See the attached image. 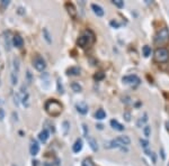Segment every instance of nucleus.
<instances>
[{
	"mask_svg": "<svg viewBox=\"0 0 169 166\" xmlns=\"http://www.w3.org/2000/svg\"><path fill=\"white\" fill-rule=\"evenodd\" d=\"M44 108H45V111H46L50 116L58 117L61 115V112H62V108H63V107H62V104L60 103L58 100L50 99L45 102Z\"/></svg>",
	"mask_w": 169,
	"mask_h": 166,
	"instance_id": "obj_1",
	"label": "nucleus"
},
{
	"mask_svg": "<svg viewBox=\"0 0 169 166\" xmlns=\"http://www.w3.org/2000/svg\"><path fill=\"white\" fill-rule=\"evenodd\" d=\"M130 138L127 136H119L115 139H112L105 144V148H123L130 145Z\"/></svg>",
	"mask_w": 169,
	"mask_h": 166,
	"instance_id": "obj_2",
	"label": "nucleus"
},
{
	"mask_svg": "<svg viewBox=\"0 0 169 166\" xmlns=\"http://www.w3.org/2000/svg\"><path fill=\"white\" fill-rule=\"evenodd\" d=\"M95 41V35L91 30H86L84 35H81L78 41H77V44L80 46V47H86L87 45L91 44Z\"/></svg>",
	"mask_w": 169,
	"mask_h": 166,
	"instance_id": "obj_3",
	"label": "nucleus"
},
{
	"mask_svg": "<svg viewBox=\"0 0 169 166\" xmlns=\"http://www.w3.org/2000/svg\"><path fill=\"white\" fill-rule=\"evenodd\" d=\"M19 67H20L19 58L14 57V59H13V68H11V73H10V81H11V84L13 85H16L17 82H18Z\"/></svg>",
	"mask_w": 169,
	"mask_h": 166,
	"instance_id": "obj_4",
	"label": "nucleus"
},
{
	"mask_svg": "<svg viewBox=\"0 0 169 166\" xmlns=\"http://www.w3.org/2000/svg\"><path fill=\"white\" fill-rule=\"evenodd\" d=\"M154 59L159 63H163V62H167L169 59V52L167 48L165 47H159L154 50Z\"/></svg>",
	"mask_w": 169,
	"mask_h": 166,
	"instance_id": "obj_5",
	"label": "nucleus"
},
{
	"mask_svg": "<svg viewBox=\"0 0 169 166\" xmlns=\"http://www.w3.org/2000/svg\"><path fill=\"white\" fill-rule=\"evenodd\" d=\"M168 38H169V30L166 27H163V28H161L160 30L156 34L154 42H156V44H162V43H165V42L167 41Z\"/></svg>",
	"mask_w": 169,
	"mask_h": 166,
	"instance_id": "obj_6",
	"label": "nucleus"
},
{
	"mask_svg": "<svg viewBox=\"0 0 169 166\" xmlns=\"http://www.w3.org/2000/svg\"><path fill=\"white\" fill-rule=\"evenodd\" d=\"M122 81L123 83H125L127 85H130V86H132V88H135V86H138L141 81H140V79L134 74H131V75H126V76H124L123 79H122Z\"/></svg>",
	"mask_w": 169,
	"mask_h": 166,
	"instance_id": "obj_7",
	"label": "nucleus"
},
{
	"mask_svg": "<svg viewBox=\"0 0 169 166\" xmlns=\"http://www.w3.org/2000/svg\"><path fill=\"white\" fill-rule=\"evenodd\" d=\"M33 65H34V67L37 70V71L43 72V71L45 70V67H46V63H45V61H44V58H43L42 56L37 55L36 57L34 58Z\"/></svg>",
	"mask_w": 169,
	"mask_h": 166,
	"instance_id": "obj_8",
	"label": "nucleus"
},
{
	"mask_svg": "<svg viewBox=\"0 0 169 166\" xmlns=\"http://www.w3.org/2000/svg\"><path fill=\"white\" fill-rule=\"evenodd\" d=\"M38 151H40V145H38V142L36 140H34V139H32L31 145H29V153H31V155L36 156L38 154Z\"/></svg>",
	"mask_w": 169,
	"mask_h": 166,
	"instance_id": "obj_9",
	"label": "nucleus"
},
{
	"mask_svg": "<svg viewBox=\"0 0 169 166\" xmlns=\"http://www.w3.org/2000/svg\"><path fill=\"white\" fill-rule=\"evenodd\" d=\"M76 108H77V111L79 113H81V115H86L88 112V106L85 102H78L76 104Z\"/></svg>",
	"mask_w": 169,
	"mask_h": 166,
	"instance_id": "obj_10",
	"label": "nucleus"
},
{
	"mask_svg": "<svg viewBox=\"0 0 169 166\" xmlns=\"http://www.w3.org/2000/svg\"><path fill=\"white\" fill-rule=\"evenodd\" d=\"M49 136H50V133L46 128H44L41 133H38V139L42 141V142H46L47 139H49Z\"/></svg>",
	"mask_w": 169,
	"mask_h": 166,
	"instance_id": "obj_11",
	"label": "nucleus"
},
{
	"mask_svg": "<svg viewBox=\"0 0 169 166\" xmlns=\"http://www.w3.org/2000/svg\"><path fill=\"white\" fill-rule=\"evenodd\" d=\"M66 8H67L68 10V14L70 15V16L72 17V18H76L77 17V10L76 8H75V6L72 5V3H66Z\"/></svg>",
	"mask_w": 169,
	"mask_h": 166,
	"instance_id": "obj_12",
	"label": "nucleus"
},
{
	"mask_svg": "<svg viewBox=\"0 0 169 166\" xmlns=\"http://www.w3.org/2000/svg\"><path fill=\"white\" fill-rule=\"evenodd\" d=\"M13 44H14V46H16V47H22V46L24 45V39H23V37H20L19 35H15V36L13 37Z\"/></svg>",
	"mask_w": 169,
	"mask_h": 166,
	"instance_id": "obj_13",
	"label": "nucleus"
},
{
	"mask_svg": "<svg viewBox=\"0 0 169 166\" xmlns=\"http://www.w3.org/2000/svg\"><path fill=\"white\" fill-rule=\"evenodd\" d=\"M110 126H112V128H113V129L118 130V131H123V130H124V128H125L123 124H119L117 120H115V119L110 120Z\"/></svg>",
	"mask_w": 169,
	"mask_h": 166,
	"instance_id": "obj_14",
	"label": "nucleus"
},
{
	"mask_svg": "<svg viewBox=\"0 0 169 166\" xmlns=\"http://www.w3.org/2000/svg\"><path fill=\"white\" fill-rule=\"evenodd\" d=\"M91 9H93V11L95 12V15H97L98 17L104 16V10H103V8H101L99 5L93 3V5H91Z\"/></svg>",
	"mask_w": 169,
	"mask_h": 166,
	"instance_id": "obj_15",
	"label": "nucleus"
},
{
	"mask_svg": "<svg viewBox=\"0 0 169 166\" xmlns=\"http://www.w3.org/2000/svg\"><path fill=\"white\" fill-rule=\"evenodd\" d=\"M72 149H73L75 153H79L80 150L82 149V140L81 139H77L76 142L72 146Z\"/></svg>",
	"mask_w": 169,
	"mask_h": 166,
	"instance_id": "obj_16",
	"label": "nucleus"
},
{
	"mask_svg": "<svg viewBox=\"0 0 169 166\" xmlns=\"http://www.w3.org/2000/svg\"><path fill=\"white\" fill-rule=\"evenodd\" d=\"M88 144L90 145V147H91V149H93L94 151H97V150H98L97 141H96L95 138H93V137H88Z\"/></svg>",
	"mask_w": 169,
	"mask_h": 166,
	"instance_id": "obj_17",
	"label": "nucleus"
},
{
	"mask_svg": "<svg viewBox=\"0 0 169 166\" xmlns=\"http://www.w3.org/2000/svg\"><path fill=\"white\" fill-rule=\"evenodd\" d=\"M95 118L98 119V120H103L104 118H106V112H105L103 109H98V110L95 112Z\"/></svg>",
	"mask_w": 169,
	"mask_h": 166,
	"instance_id": "obj_18",
	"label": "nucleus"
},
{
	"mask_svg": "<svg viewBox=\"0 0 169 166\" xmlns=\"http://www.w3.org/2000/svg\"><path fill=\"white\" fill-rule=\"evenodd\" d=\"M148 121V115L147 113H144L143 117H141L139 120H138V122H136V126L139 127V128H142L144 126V124Z\"/></svg>",
	"mask_w": 169,
	"mask_h": 166,
	"instance_id": "obj_19",
	"label": "nucleus"
},
{
	"mask_svg": "<svg viewBox=\"0 0 169 166\" xmlns=\"http://www.w3.org/2000/svg\"><path fill=\"white\" fill-rule=\"evenodd\" d=\"M28 98H29V95H28V93H27V92H23V93H22L20 101L23 102V104H24L25 107H28Z\"/></svg>",
	"mask_w": 169,
	"mask_h": 166,
	"instance_id": "obj_20",
	"label": "nucleus"
},
{
	"mask_svg": "<svg viewBox=\"0 0 169 166\" xmlns=\"http://www.w3.org/2000/svg\"><path fill=\"white\" fill-rule=\"evenodd\" d=\"M68 74L69 75H79L80 74V68L79 67H70L69 70H68Z\"/></svg>",
	"mask_w": 169,
	"mask_h": 166,
	"instance_id": "obj_21",
	"label": "nucleus"
},
{
	"mask_svg": "<svg viewBox=\"0 0 169 166\" xmlns=\"http://www.w3.org/2000/svg\"><path fill=\"white\" fill-rule=\"evenodd\" d=\"M43 36H44V39L49 44H51V43H52V39H51V35H50L49 30H47L46 28H44V29H43Z\"/></svg>",
	"mask_w": 169,
	"mask_h": 166,
	"instance_id": "obj_22",
	"label": "nucleus"
},
{
	"mask_svg": "<svg viewBox=\"0 0 169 166\" xmlns=\"http://www.w3.org/2000/svg\"><path fill=\"white\" fill-rule=\"evenodd\" d=\"M142 53H143V55L145 57H148L150 54H151V48H150V46H148V45H145L142 47Z\"/></svg>",
	"mask_w": 169,
	"mask_h": 166,
	"instance_id": "obj_23",
	"label": "nucleus"
},
{
	"mask_svg": "<svg viewBox=\"0 0 169 166\" xmlns=\"http://www.w3.org/2000/svg\"><path fill=\"white\" fill-rule=\"evenodd\" d=\"M143 133L147 138H149L151 136V127L150 126H144L143 127Z\"/></svg>",
	"mask_w": 169,
	"mask_h": 166,
	"instance_id": "obj_24",
	"label": "nucleus"
},
{
	"mask_svg": "<svg viewBox=\"0 0 169 166\" xmlns=\"http://www.w3.org/2000/svg\"><path fill=\"white\" fill-rule=\"evenodd\" d=\"M62 127H63V135L66 136V135H68V133H69V129H70V124H69L68 121H63Z\"/></svg>",
	"mask_w": 169,
	"mask_h": 166,
	"instance_id": "obj_25",
	"label": "nucleus"
},
{
	"mask_svg": "<svg viewBox=\"0 0 169 166\" xmlns=\"http://www.w3.org/2000/svg\"><path fill=\"white\" fill-rule=\"evenodd\" d=\"M71 88H72V90L75 92H81V90H82V88H81V85H79V83H72L71 84Z\"/></svg>",
	"mask_w": 169,
	"mask_h": 166,
	"instance_id": "obj_26",
	"label": "nucleus"
},
{
	"mask_svg": "<svg viewBox=\"0 0 169 166\" xmlns=\"http://www.w3.org/2000/svg\"><path fill=\"white\" fill-rule=\"evenodd\" d=\"M82 166H95V164L90 158H85L84 162H82Z\"/></svg>",
	"mask_w": 169,
	"mask_h": 166,
	"instance_id": "obj_27",
	"label": "nucleus"
},
{
	"mask_svg": "<svg viewBox=\"0 0 169 166\" xmlns=\"http://www.w3.org/2000/svg\"><path fill=\"white\" fill-rule=\"evenodd\" d=\"M113 3L118 8H123L124 7V1H122V0H113Z\"/></svg>",
	"mask_w": 169,
	"mask_h": 166,
	"instance_id": "obj_28",
	"label": "nucleus"
},
{
	"mask_svg": "<svg viewBox=\"0 0 169 166\" xmlns=\"http://www.w3.org/2000/svg\"><path fill=\"white\" fill-rule=\"evenodd\" d=\"M57 84H58V92H59L60 94H62L64 91H63V86H62V83H61V80L60 79H58V83Z\"/></svg>",
	"mask_w": 169,
	"mask_h": 166,
	"instance_id": "obj_29",
	"label": "nucleus"
},
{
	"mask_svg": "<svg viewBox=\"0 0 169 166\" xmlns=\"http://www.w3.org/2000/svg\"><path fill=\"white\" fill-rule=\"evenodd\" d=\"M94 77H95V80H103V79L105 77V74H104L103 72H98V73L95 74Z\"/></svg>",
	"mask_w": 169,
	"mask_h": 166,
	"instance_id": "obj_30",
	"label": "nucleus"
},
{
	"mask_svg": "<svg viewBox=\"0 0 169 166\" xmlns=\"http://www.w3.org/2000/svg\"><path fill=\"white\" fill-rule=\"evenodd\" d=\"M140 142H141V146L143 147V149H148V147H149V142H148V140L140 139Z\"/></svg>",
	"mask_w": 169,
	"mask_h": 166,
	"instance_id": "obj_31",
	"label": "nucleus"
},
{
	"mask_svg": "<svg viewBox=\"0 0 169 166\" xmlns=\"http://www.w3.org/2000/svg\"><path fill=\"white\" fill-rule=\"evenodd\" d=\"M110 26H113V27H115V28H118V27H119V24H118L117 21H115V20H112V21H110Z\"/></svg>",
	"mask_w": 169,
	"mask_h": 166,
	"instance_id": "obj_32",
	"label": "nucleus"
},
{
	"mask_svg": "<svg viewBox=\"0 0 169 166\" xmlns=\"http://www.w3.org/2000/svg\"><path fill=\"white\" fill-rule=\"evenodd\" d=\"M3 118H5V111L3 109H0V121H2Z\"/></svg>",
	"mask_w": 169,
	"mask_h": 166,
	"instance_id": "obj_33",
	"label": "nucleus"
},
{
	"mask_svg": "<svg viewBox=\"0 0 169 166\" xmlns=\"http://www.w3.org/2000/svg\"><path fill=\"white\" fill-rule=\"evenodd\" d=\"M8 5H9L8 0H2V1H1V6H2V7H7Z\"/></svg>",
	"mask_w": 169,
	"mask_h": 166,
	"instance_id": "obj_34",
	"label": "nucleus"
},
{
	"mask_svg": "<svg viewBox=\"0 0 169 166\" xmlns=\"http://www.w3.org/2000/svg\"><path fill=\"white\" fill-rule=\"evenodd\" d=\"M51 166H61V165H60L59 160L57 159V160H55V163H53V164H51Z\"/></svg>",
	"mask_w": 169,
	"mask_h": 166,
	"instance_id": "obj_35",
	"label": "nucleus"
},
{
	"mask_svg": "<svg viewBox=\"0 0 169 166\" xmlns=\"http://www.w3.org/2000/svg\"><path fill=\"white\" fill-rule=\"evenodd\" d=\"M124 117H125V119H126L127 121H130V113H125V115H124Z\"/></svg>",
	"mask_w": 169,
	"mask_h": 166,
	"instance_id": "obj_36",
	"label": "nucleus"
},
{
	"mask_svg": "<svg viewBox=\"0 0 169 166\" xmlns=\"http://www.w3.org/2000/svg\"><path fill=\"white\" fill-rule=\"evenodd\" d=\"M166 127H167V130L169 131V121H167V124H166Z\"/></svg>",
	"mask_w": 169,
	"mask_h": 166,
	"instance_id": "obj_37",
	"label": "nucleus"
},
{
	"mask_svg": "<svg viewBox=\"0 0 169 166\" xmlns=\"http://www.w3.org/2000/svg\"><path fill=\"white\" fill-rule=\"evenodd\" d=\"M97 127H98V128H99V129H103V126H101V124H98V126H97Z\"/></svg>",
	"mask_w": 169,
	"mask_h": 166,
	"instance_id": "obj_38",
	"label": "nucleus"
},
{
	"mask_svg": "<svg viewBox=\"0 0 169 166\" xmlns=\"http://www.w3.org/2000/svg\"><path fill=\"white\" fill-rule=\"evenodd\" d=\"M13 166H16V165H13Z\"/></svg>",
	"mask_w": 169,
	"mask_h": 166,
	"instance_id": "obj_39",
	"label": "nucleus"
},
{
	"mask_svg": "<svg viewBox=\"0 0 169 166\" xmlns=\"http://www.w3.org/2000/svg\"><path fill=\"white\" fill-rule=\"evenodd\" d=\"M168 166H169V164H168Z\"/></svg>",
	"mask_w": 169,
	"mask_h": 166,
	"instance_id": "obj_40",
	"label": "nucleus"
}]
</instances>
